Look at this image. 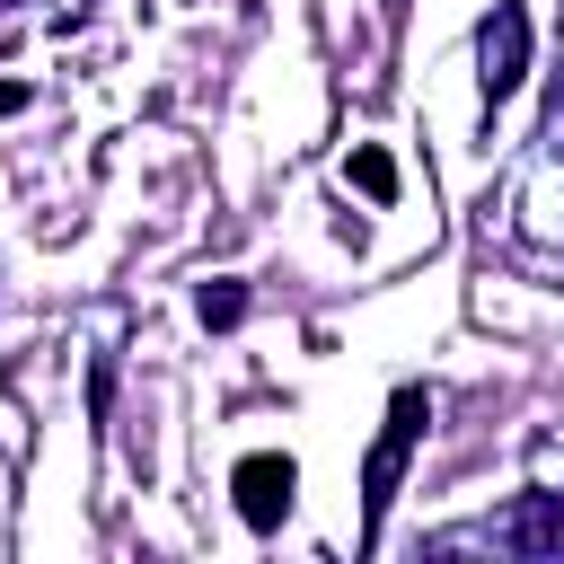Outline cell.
Here are the masks:
<instances>
[{
    "label": "cell",
    "instance_id": "4",
    "mask_svg": "<svg viewBox=\"0 0 564 564\" xmlns=\"http://www.w3.org/2000/svg\"><path fill=\"white\" fill-rule=\"evenodd\" d=\"M494 546H511V555H564V494H529L494 529Z\"/></svg>",
    "mask_w": 564,
    "mask_h": 564
},
{
    "label": "cell",
    "instance_id": "6",
    "mask_svg": "<svg viewBox=\"0 0 564 564\" xmlns=\"http://www.w3.org/2000/svg\"><path fill=\"white\" fill-rule=\"evenodd\" d=\"M238 308H247V300H238V291H229V282H220V291H203V317H212V326H229V317H238Z\"/></svg>",
    "mask_w": 564,
    "mask_h": 564
},
{
    "label": "cell",
    "instance_id": "1",
    "mask_svg": "<svg viewBox=\"0 0 564 564\" xmlns=\"http://www.w3.org/2000/svg\"><path fill=\"white\" fill-rule=\"evenodd\" d=\"M423 423H432L423 388H397V397H388V432H379V449H370V467H361V485H370V529H379V511L397 502V485H405V458H414Z\"/></svg>",
    "mask_w": 564,
    "mask_h": 564
},
{
    "label": "cell",
    "instance_id": "3",
    "mask_svg": "<svg viewBox=\"0 0 564 564\" xmlns=\"http://www.w3.org/2000/svg\"><path fill=\"white\" fill-rule=\"evenodd\" d=\"M529 70V9H494L485 18V97H511Z\"/></svg>",
    "mask_w": 564,
    "mask_h": 564
},
{
    "label": "cell",
    "instance_id": "5",
    "mask_svg": "<svg viewBox=\"0 0 564 564\" xmlns=\"http://www.w3.org/2000/svg\"><path fill=\"white\" fill-rule=\"evenodd\" d=\"M352 185H361L370 203H388V194H397V167H388V150H352Z\"/></svg>",
    "mask_w": 564,
    "mask_h": 564
},
{
    "label": "cell",
    "instance_id": "2",
    "mask_svg": "<svg viewBox=\"0 0 564 564\" xmlns=\"http://www.w3.org/2000/svg\"><path fill=\"white\" fill-rule=\"evenodd\" d=\"M229 485H238V511H247V529H273V520L291 511V485H300V476H291V458H282V449H247Z\"/></svg>",
    "mask_w": 564,
    "mask_h": 564
}]
</instances>
